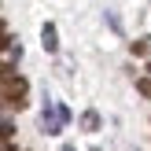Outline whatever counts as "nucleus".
I'll list each match as a JSON object with an SVG mask.
<instances>
[{
    "label": "nucleus",
    "mask_w": 151,
    "mask_h": 151,
    "mask_svg": "<svg viewBox=\"0 0 151 151\" xmlns=\"http://www.w3.org/2000/svg\"><path fill=\"white\" fill-rule=\"evenodd\" d=\"M100 114H96V111H85V114H81V129H85V133H96V129H100Z\"/></svg>",
    "instance_id": "obj_4"
},
{
    "label": "nucleus",
    "mask_w": 151,
    "mask_h": 151,
    "mask_svg": "<svg viewBox=\"0 0 151 151\" xmlns=\"http://www.w3.org/2000/svg\"><path fill=\"white\" fill-rule=\"evenodd\" d=\"M133 52H137V55H144V52H151V44H147V37H144V41H133Z\"/></svg>",
    "instance_id": "obj_6"
},
{
    "label": "nucleus",
    "mask_w": 151,
    "mask_h": 151,
    "mask_svg": "<svg viewBox=\"0 0 151 151\" xmlns=\"http://www.w3.org/2000/svg\"><path fill=\"white\" fill-rule=\"evenodd\" d=\"M22 96H26V81L22 78H7V81H0V100H7V103H15V107H22Z\"/></svg>",
    "instance_id": "obj_2"
},
{
    "label": "nucleus",
    "mask_w": 151,
    "mask_h": 151,
    "mask_svg": "<svg viewBox=\"0 0 151 151\" xmlns=\"http://www.w3.org/2000/svg\"><path fill=\"white\" fill-rule=\"evenodd\" d=\"M11 137H15V125L0 118V144H7V140H11Z\"/></svg>",
    "instance_id": "obj_5"
},
{
    "label": "nucleus",
    "mask_w": 151,
    "mask_h": 151,
    "mask_svg": "<svg viewBox=\"0 0 151 151\" xmlns=\"http://www.w3.org/2000/svg\"><path fill=\"white\" fill-rule=\"evenodd\" d=\"M4 48H11V37H7V33H0V52H4Z\"/></svg>",
    "instance_id": "obj_8"
},
{
    "label": "nucleus",
    "mask_w": 151,
    "mask_h": 151,
    "mask_svg": "<svg viewBox=\"0 0 151 151\" xmlns=\"http://www.w3.org/2000/svg\"><path fill=\"white\" fill-rule=\"evenodd\" d=\"M7 78H15V70H11L7 63H0V81H7Z\"/></svg>",
    "instance_id": "obj_7"
},
{
    "label": "nucleus",
    "mask_w": 151,
    "mask_h": 151,
    "mask_svg": "<svg viewBox=\"0 0 151 151\" xmlns=\"http://www.w3.org/2000/svg\"><path fill=\"white\" fill-rule=\"evenodd\" d=\"M41 122H44V133H63L66 129V122H70V111L63 107V103H55V100H44V111H41Z\"/></svg>",
    "instance_id": "obj_1"
},
{
    "label": "nucleus",
    "mask_w": 151,
    "mask_h": 151,
    "mask_svg": "<svg viewBox=\"0 0 151 151\" xmlns=\"http://www.w3.org/2000/svg\"><path fill=\"white\" fill-rule=\"evenodd\" d=\"M63 151H74V147H70V144H66V147H63Z\"/></svg>",
    "instance_id": "obj_9"
},
{
    "label": "nucleus",
    "mask_w": 151,
    "mask_h": 151,
    "mask_svg": "<svg viewBox=\"0 0 151 151\" xmlns=\"http://www.w3.org/2000/svg\"><path fill=\"white\" fill-rule=\"evenodd\" d=\"M0 33H4V22H0Z\"/></svg>",
    "instance_id": "obj_10"
},
{
    "label": "nucleus",
    "mask_w": 151,
    "mask_h": 151,
    "mask_svg": "<svg viewBox=\"0 0 151 151\" xmlns=\"http://www.w3.org/2000/svg\"><path fill=\"white\" fill-rule=\"evenodd\" d=\"M41 44H44V52H59V29L52 26V22H44V29H41Z\"/></svg>",
    "instance_id": "obj_3"
}]
</instances>
